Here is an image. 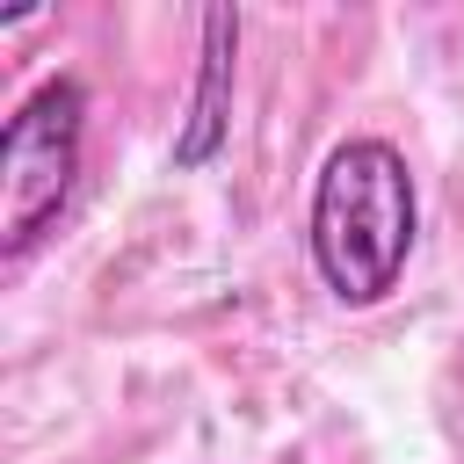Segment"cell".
<instances>
[{
	"label": "cell",
	"instance_id": "cell-1",
	"mask_svg": "<svg viewBox=\"0 0 464 464\" xmlns=\"http://www.w3.org/2000/svg\"><path fill=\"white\" fill-rule=\"evenodd\" d=\"M413 225H420V196L406 152L392 138H341L312 181V218H304L319 283L341 304H384L406 276Z\"/></svg>",
	"mask_w": 464,
	"mask_h": 464
},
{
	"label": "cell",
	"instance_id": "cell-3",
	"mask_svg": "<svg viewBox=\"0 0 464 464\" xmlns=\"http://www.w3.org/2000/svg\"><path fill=\"white\" fill-rule=\"evenodd\" d=\"M232 44H239V14L210 7L203 14V72L188 94V123L174 138V167H203L225 145V116H232Z\"/></svg>",
	"mask_w": 464,
	"mask_h": 464
},
{
	"label": "cell",
	"instance_id": "cell-2",
	"mask_svg": "<svg viewBox=\"0 0 464 464\" xmlns=\"http://www.w3.org/2000/svg\"><path fill=\"white\" fill-rule=\"evenodd\" d=\"M80 138H87V87L72 72L44 80L0 138V254L22 261L72 203L80 181Z\"/></svg>",
	"mask_w": 464,
	"mask_h": 464
}]
</instances>
